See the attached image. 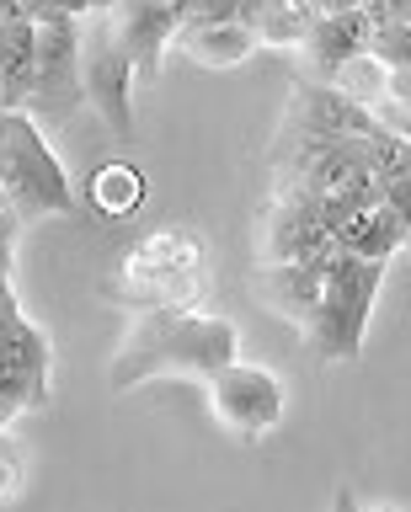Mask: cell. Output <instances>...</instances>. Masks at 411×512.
<instances>
[{"instance_id": "obj_1", "label": "cell", "mask_w": 411, "mask_h": 512, "mask_svg": "<svg viewBox=\"0 0 411 512\" xmlns=\"http://www.w3.org/2000/svg\"><path fill=\"white\" fill-rule=\"evenodd\" d=\"M235 352H241V336L230 320L198 315L193 304H161V310H139V326L123 336V347L107 363V384L123 395L150 379H209Z\"/></svg>"}, {"instance_id": "obj_2", "label": "cell", "mask_w": 411, "mask_h": 512, "mask_svg": "<svg viewBox=\"0 0 411 512\" xmlns=\"http://www.w3.org/2000/svg\"><path fill=\"white\" fill-rule=\"evenodd\" d=\"M0 192L17 203L22 219H70L81 208L70 171L59 166L43 123L27 107L0 112Z\"/></svg>"}, {"instance_id": "obj_3", "label": "cell", "mask_w": 411, "mask_h": 512, "mask_svg": "<svg viewBox=\"0 0 411 512\" xmlns=\"http://www.w3.org/2000/svg\"><path fill=\"white\" fill-rule=\"evenodd\" d=\"M390 262H369V256H331L326 262V299L310 326V342L326 363H353L363 352V331H369L374 294L385 283Z\"/></svg>"}, {"instance_id": "obj_4", "label": "cell", "mask_w": 411, "mask_h": 512, "mask_svg": "<svg viewBox=\"0 0 411 512\" xmlns=\"http://www.w3.org/2000/svg\"><path fill=\"white\" fill-rule=\"evenodd\" d=\"M38 86L27 96V112L43 128H65L86 112V80H81V16L43 6L38 16Z\"/></svg>"}, {"instance_id": "obj_5", "label": "cell", "mask_w": 411, "mask_h": 512, "mask_svg": "<svg viewBox=\"0 0 411 512\" xmlns=\"http://www.w3.org/2000/svg\"><path fill=\"white\" fill-rule=\"evenodd\" d=\"M81 80H86V107L107 123V134L134 144L139 139V123H134V59L129 48L113 38V22L107 11H86L81 16Z\"/></svg>"}, {"instance_id": "obj_6", "label": "cell", "mask_w": 411, "mask_h": 512, "mask_svg": "<svg viewBox=\"0 0 411 512\" xmlns=\"http://www.w3.org/2000/svg\"><path fill=\"white\" fill-rule=\"evenodd\" d=\"M203 288V251L187 230H161L123 262V304L161 310V304H193Z\"/></svg>"}, {"instance_id": "obj_7", "label": "cell", "mask_w": 411, "mask_h": 512, "mask_svg": "<svg viewBox=\"0 0 411 512\" xmlns=\"http://www.w3.org/2000/svg\"><path fill=\"white\" fill-rule=\"evenodd\" d=\"M209 406L230 432L241 438H262L283 422V384L278 374H267L257 363L230 358L219 374H209Z\"/></svg>"}, {"instance_id": "obj_8", "label": "cell", "mask_w": 411, "mask_h": 512, "mask_svg": "<svg viewBox=\"0 0 411 512\" xmlns=\"http://www.w3.org/2000/svg\"><path fill=\"white\" fill-rule=\"evenodd\" d=\"M379 128V112L342 96L331 80H299L289 102V139H363Z\"/></svg>"}, {"instance_id": "obj_9", "label": "cell", "mask_w": 411, "mask_h": 512, "mask_svg": "<svg viewBox=\"0 0 411 512\" xmlns=\"http://www.w3.org/2000/svg\"><path fill=\"white\" fill-rule=\"evenodd\" d=\"M107 22H113V38L129 48L139 80L161 75V59H166V48L182 27V16L171 0H118V6H107Z\"/></svg>"}, {"instance_id": "obj_10", "label": "cell", "mask_w": 411, "mask_h": 512, "mask_svg": "<svg viewBox=\"0 0 411 512\" xmlns=\"http://www.w3.org/2000/svg\"><path fill=\"white\" fill-rule=\"evenodd\" d=\"M257 288H262L267 310L310 336L315 315H321V299H326V262H267L257 267Z\"/></svg>"}, {"instance_id": "obj_11", "label": "cell", "mask_w": 411, "mask_h": 512, "mask_svg": "<svg viewBox=\"0 0 411 512\" xmlns=\"http://www.w3.org/2000/svg\"><path fill=\"white\" fill-rule=\"evenodd\" d=\"M369 32H374V22H369V11H363V6L315 16V22L305 27V43H299L310 80H331V70H337L342 59L363 54V48H369Z\"/></svg>"}, {"instance_id": "obj_12", "label": "cell", "mask_w": 411, "mask_h": 512, "mask_svg": "<svg viewBox=\"0 0 411 512\" xmlns=\"http://www.w3.org/2000/svg\"><path fill=\"white\" fill-rule=\"evenodd\" d=\"M171 48H182L203 70H230V64H246L257 54V32L241 16H225V22H182Z\"/></svg>"}, {"instance_id": "obj_13", "label": "cell", "mask_w": 411, "mask_h": 512, "mask_svg": "<svg viewBox=\"0 0 411 512\" xmlns=\"http://www.w3.org/2000/svg\"><path fill=\"white\" fill-rule=\"evenodd\" d=\"M38 86V22L17 16L0 27V96L6 107H27V96Z\"/></svg>"}, {"instance_id": "obj_14", "label": "cell", "mask_w": 411, "mask_h": 512, "mask_svg": "<svg viewBox=\"0 0 411 512\" xmlns=\"http://www.w3.org/2000/svg\"><path fill=\"white\" fill-rule=\"evenodd\" d=\"M91 203H97L102 219H129L139 203H145V171L123 166V160H107V166L91 176Z\"/></svg>"}, {"instance_id": "obj_15", "label": "cell", "mask_w": 411, "mask_h": 512, "mask_svg": "<svg viewBox=\"0 0 411 512\" xmlns=\"http://www.w3.org/2000/svg\"><path fill=\"white\" fill-rule=\"evenodd\" d=\"M331 86H337L342 96H353V102H363V107H385V64H379L369 48L363 54H353V59H342L337 70H331Z\"/></svg>"}, {"instance_id": "obj_16", "label": "cell", "mask_w": 411, "mask_h": 512, "mask_svg": "<svg viewBox=\"0 0 411 512\" xmlns=\"http://www.w3.org/2000/svg\"><path fill=\"white\" fill-rule=\"evenodd\" d=\"M369 54L385 64V70H411V22H406V16H395V22H374Z\"/></svg>"}, {"instance_id": "obj_17", "label": "cell", "mask_w": 411, "mask_h": 512, "mask_svg": "<svg viewBox=\"0 0 411 512\" xmlns=\"http://www.w3.org/2000/svg\"><path fill=\"white\" fill-rule=\"evenodd\" d=\"M246 0H177L182 22H225V16H241Z\"/></svg>"}, {"instance_id": "obj_18", "label": "cell", "mask_w": 411, "mask_h": 512, "mask_svg": "<svg viewBox=\"0 0 411 512\" xmlns=\"http://www.w3.org/2000/svg\"><path fill=\"white\" fill-rule=\"evenodd\" d=\"M17 491H22V448L0 432V502H11Z\"/></svg>"}, {"instance_id": "obj_19", "label": "cell", "mask_w": 411, "mask_h": 512, "mask_svg": "<svg viewBox=\"0 0 411 512\" xmlns=\"http://www.w3.org/2000/svg\"><path fill=\"white\" fill-rule=\"evenodd\" d=\"M54 11H70V16H86V0H49Z\"/></svg>"}, {"instance_id": "obj_20", "label": "cell", "mask_w": 411, "mask_h": 512, "mask_svg": "<svg viewBox=\"0 0 411 512\" xmlns=\"http://www.w3.org/2000/svg\"><path fill=\"white\" fill-rule=\"evenodd\" d=\"M390 6H395V16H406V22H411V0H390Z\"/></svg>"}, {"instance_id": "obj_21", "label": "cell", "mask_w": 411, "mask_h": 512, "mask_svg": "<svg viewBox=\"0 0 411 512\" xmlns=\"http://www.w3.org/2000/svg\"><path fill=\"white\" fill-rule=\"evenodd\" d=\"M107 6H118V0H86V11H107Z\"/></svg>"}, {"instance_id": "obj_22", "label": "cell", "mask_w": 411, "mask_h": 512, "mask_svg": "<svg viewBox=\"0 0 411 512\" xmlns=\"http://www.w3.org/2000/svg\"><path fill=\"white\" fill-rule=\"evenodd\" d=\"M22 6H27V11H33V16H38L43 6H49V0H22Z\"/></svg>"}, {"instance_id": "obj_23", "label": "cell", "mask_w": 411, "mask_h": 512, "mask_svg": "<svg viewBox=\"0 0 411 512\" xmlns=\"http://www.w3.org/2000/svg\"><path fill=\"white\" fill-rule=\"evenodd\" d=\"M401 134H406V139H411V118H406V128H401Z\"/></svg>"}, {"instance_id": "obj_24", "label": "cell", "mask_w": 411, "mask_h": 512, "mask_svg": "<svg viewBox=\"0 0 411 512\" xmlns=\"http://www.w3.org/2000/svg\"><path fill=\"white\" fill-rule=\"evenodd\" d=\"M0 112H6V96H0Z\"/></svg>"}, {"instance_id": "obj_25", "label": "cell", "mask_w": 411, "mask_h": 512, "mask_svg": "<svg viewBox=\"0 0 411 512\" xmlns=\"http://www.w3.org/2000/svg\"><path fill=\"white\" fill-rule=\"evenodd\" d=\"M171 6H177V0H171Z\"/></svg>"}]
</instances>
